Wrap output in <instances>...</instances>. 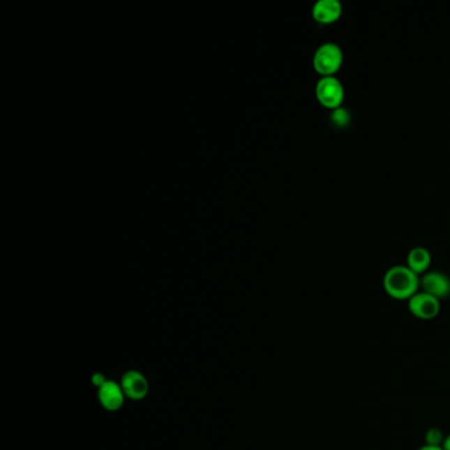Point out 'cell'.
<instances>
[{
  "mask_svg": "<svg viewBox=\"0 0 450 450\" xmlns=\"http://www.w3.org/2000/svg\"><path fill=\"white\" fill-rule=\"evenodd\" d=\"M383 287L392 299L400 301L410 300L419 291L420 279L407 266H395L386 272Z\"/></svg>",
  "mask_w": 450,
  "mask_h": 450,
  "instance_id": "1",
  "label": "cell"
},
{
  "mask_svg": "<svg viewBox=\"0 0 450 450\" xmlns=\"http://www.w3.org/2000/svg\"><path fill=\"white\" fill-rule=\"evenodd\" d=\"M343 62L342 49L336 43H325L317 48L313 68L321 77H331L340 70Z\"/></svg>",
  "mask_w": 450,
  "mask_h": 450,
  "instance_id": "2",
  "label": "cell"
},
{
  "mask_svg": "<svg viewBox=\"0 0 450 450\" xmlns=\"http://www.w3.org/2000/svg\"><path fill=\"white\" fill-rule=\"evenodd\" d=\"M317 100L325 109H340L345 99V89L338 78L331 77H321L316 85Z\"/></svg>",
  "mask_w": 450,
  "mask_h": 450,
  "instance_id": "3",
  "label": "cell"
},
{
  "mask_svg": "<svg viewBox=\"0 0 450 450\" xmlns=\"http://www.w3.org/2000/svg\"><path fill=\"white\" fill-rule=\"evenodd\" d=\"M410 312L420 320H432L441 310L440 300L426 292H417L408 300Z\"/></svg>",
  "mask_w": 450,
  "mask_h": 450,
  "instance_id": "4",
  "label": "cell"
},
{
  "mask_svg": "<svg viewBox=\"0 0 450 450\" xmlns=\"http://www.w3.org/2000/svg\"><path fill=\"white\" fill-rule=\"evenodd\" d=\"M343 13L341 1L338 0H318L312 8V16L318 24H333Z\"/></svg>",
  "mask_w": 450,
  "mask_h": 450,
  "instance_id": "5",
  "label": "cell"
},
{
  "mask_svg": "<svg viewBox=\"0 0 450 450\" xmlns=\"http://www.w3.org/2000/svg\"><path fill=\"white\" fill-rule=\"evenodd\" d=\"M423 292L435 296L438 300L450 294V279L442 272H428L420 281Z\"/></svg>",
  "mask_w": 450,
  "mask_h": 450,
  "instance_id": "6",
  "label": "cell"
},
{
  "mask_svg": "<svg viewBox=\"0 0 450 450\" xmlns=\"http://www.w3.org/2000/svg\"><path fill=\"white\" fill-rule=\"evenodd\" d=\"M98 396L103 408H106L107 411H118L123 405L126 393L123 391L122 386L117 384L115 382L106 380L99 387Z\"/></svg>",
  "mask_w": 450,
  "mask_h": 450,
  "instance_id": "7",
  "label": "cell"
},
{
  "mask_svg": "<svg viewBox=\"0 0 450 450\" xmlns=\"http://www.w3.org/2000/svg\"><path fill=\"white\" fill-rule=\"evenodd\" d=\"M122 389L130 399L140 400L143 399L148 392V382L137 371H128L124 374L122 379Z\"/></svg>",
  "mask_w": 450,
  "mask_h": 450,
  "instance_id": "8",
  "label": "cell"
},
{
  "mask_svg": "<svg viewBox=\"0 0 450 450\" xmlns=\"http://www.w3.org/2000/svg\"><path fill=\"white\" fill-rule=\"evenodd\" d=\"M432 256L424 247H414L407 256V267L414 271L416 275L426 272L430 266Z\"/></svg>",
  "mask_w": 450,
  "mask_h": 450,
  "instance_id": "9",
  "label": "cell"
},
{
  "mask_svg": "<svg viewBox=\"0 0 450 450\" xmlns=\"http://www.w3.org/2000/svg\"><path fill=\"white\" fill-rule=\"evenodd\" d=\"M444 436L442 432L437 429V428H430L426 435V445H432V447H440V444L444 442Z\"/></svg>",
  "mask_w": 450,
  "mask_h": 450,
  "instance_id": "10",
  "label": "cell"
},
{
  "mask_svg": "<svg viewBox=\"0 0 450 450\" xmlns=\"http://www.w3.org/2000/svg\"><path fill=\"white\" fill-rule=\"evenodd\" d=\"M350 115H349V112L346 111L345 109H337L334 110L333 111V114H331V121H333V123L334 124H337V126H341V127H343V126H346L347 123H349V118Z\"/></svg>",
  "mask_w": 450,
  "mask_h": 450,
  "instance_id": "11",
  "label": "cell"
},
{
  "mask_svg": "<svg viewBox=\"0 0 450 450\" xmlns=\"http://www.w3.org/2000/svg\"><path fill=\"white\" fill-rule=\"evenodd\" d=\"M442 449L450 450V435L448 437H445L444 442H442Z\"/></svg>",
  "mask_w": 450,
  "mask_h": 450,
  "instance_id": "12",
  "label": "cell"
},
{
  "mask_svg": "<svg viewBox=\"0 0 450 450\" xmlns=\"http://www.w3.org/2000/svg\"><path fill=\"white\" fill-rule=\"evenodd\" d=\"M419 450H444L441 447H432V445H426L423 448H420Z\"/></svg>",
  "mask_w": 450,
  "mask_h": 450,
  "instance_id": "13",
  "label": "cell"
}]
</instances>
